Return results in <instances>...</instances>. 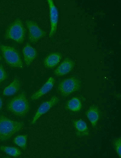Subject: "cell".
Instances as JSON below:
<instances>
[{
	"label": "cell",
	"instance_id": "cell-1",
	"mask_svg": "<svg viewBox=\"0 0 121 158\" xmlns=\"http://www.w3.org/2000/svg\"><path fill=\"white\" fill-rule=\"evenodd\" d=\"M23 122L12 120L3 115H0V141L9 139L23 128Z\"/></svg>",
	"mask_w": 121,
	"mask_h": 158
},
{
	"label": "cell",
	"instance_id": "cell-2",
	"mask_svg": "<svg viewBox=\"0 0 121 158\" xmlns=\"http://www.w3.org/2000/svg\"><path fill=\"white\" fill-rule=\"evenodd\" d=\"M7 109L16 116H25L30 109L25 93L22 92L10 100L7 104Z\"/></svg>",
	"mask_w": 121,
	"mask_h": 158
},
{
	"label": "cell",
	"instance_id": "cell-3",
	"mask_svg": "<svg viewBox=\"0 0 121 158\" xmlns=\"http://www.w3.org/2000/svg\"><path fill=\"white\" fill-rule=\"evenodd\" d=\"M0 49L6 62L10 67L22 68L23 64L20 54L14 47L1 44Z\"/></svg>",
	"mask_w": 121,
	"mask_h": 158
},
{
	"label": "cell",
	"instance_id": "cell-4",
	"mask_svg": "<svg viewBox=\"0 0 121 158\" xmlns=\"http://www.w3.org/2000/svg\"><path fill=\"white\" fill-rule=\"evenodd\" d=\"M25 30L21 21L19 19L15 20L6 30L5 38L21 43L24 40Z\"/></svg>",
	"mask_w": 121,
	"mask_h": 158
},
{
	"label": "cell",
	"instance_id": "cell-5",
	"mask_svg": "<svg viewBox=\"0 0 121 158\" xmlns=\"http://www.w3.org/2000/svg\"><path fill=\"white\" fill-rule=\"evenodd\" d=\"M81 87V82L79 79L70 77L61 81L58 84L57 90L61 96L67 97L78 91Z\"/></svg>",
	"mask_w": 121,
	"mask_h": 158
},
{
	"label": "cell",
	"instance_id": "cell-6",
	"mask_svg": "<svg viewBox=\"0 0 121 158\" xmlns=\"http://www.w3.org/2000/svg\"><path fill=\"white\" fill-rule=\"evenodd\" d=\"M28 30V39L31 43H35L46 35V33L32 20H27L26 22Z\"/></svg>",
	"mask_w": 121,
	"mask_h": 158
},
{
	"label": "cell",
	"instance_id": "cell-7",
	"mask_svg": "<svg viewBox=\"0 0 121 158\" xmlns=\"http://www.w3.org/2000/svg\"><path fill=\"white\" fill-rule=\"evenodd\" d=\"M59 101V98L56 96H54L49 100L43 102L38 108L31 120V124H34L41 116L48 111Z\"/></svg>",
	"mask_w": 121,
	"mask_h": 158
},
{
	"label": "cell",
	"instance_id": "cell-8",
	"mask_svg": "<svg viewBox=\"0 0 121 158\" xmlns=\"http://www.w3.org/2000/svg\"><path fill=\"white\" fill-rule=\"evenodd\" d=\"M49 9L51 29L49 36L51 37L55 33L58 19L57 9L52 0H47Z\"/></svg>",
	"mask_w": 121,
	"mask_h": 158
},
{
	"label": "cell",
	"instance_id": "cell-9",
	"mask_svg": "<svg viewBox=\"0 0 121 158\" xmlns=\"http://www.w3.org/2000/svg\"><path fill=\"white\" fill-rule=\"evenodd\" d=\"M74 62L69 58H65L54 71V74L57 76H61L67 74L74 68Z\"/></svg>",
	"mask_w": 121,
	"mask_h": 158
},
{
	"label": "cell",
	"instance_id": "cell-10",
	"mask_svg": "<svg viewBox=\"0 0 121 158\" xmlns=\"http://www.w3.org/2000/svg\"><path fill=\"white\" fill-rule=\"evenodd\" d=\"M54 83V78L52 77H49L43 85L31 95V99L37 100L47 94L52 89Z\"/></svg>",
	"mask_w": 121,
	"mask_h": 158
},
{
	"label": "cell",
	"instance_id": "cell-11",
	"mask_svg": "<svg viewBox=\"0 0 121 158\" xmlns=\"http://www.w3.org/2000/svg\"><path fill=\"white\" fill-rule=\"evenodd\" d=\"M22 52L25 64L27 66L30 65L37 57L36 49L27 43L23 47Z\"/></svg>",
	"mask_w": 121,
	"mask_h": 158
},
{
	"label": "cell",
	"instance_id": "cell-12",
	"mask_svg": "<svg viewBox=\"0 0 121 158\" xmlns=\"http://www.w3.org/2000/svg\"><path fill=\"white\" fill-rule=\"evenodd\" d=\"M62 57V55L60 53L54 52L51 53L44 59V65L47 68H53L59 63Z\"/></svg>",
	"mask_w": 121,
	"mask_h": 158
},
{
	"label": "cell",
	"instance_id": "cell-13",
	"mask_svg": "<svg viewBox=\"0 0 121 158\" xmlns=\"http://www.w3.org/2000/svg\"><path fill=\"white\" fill-rule=\"evenodd\" d=\"M76 134L78 137H82L88 136L89 132L87 125L83 120L77 119L73 122Z\"/></svg>",
	"mask_w": 121,
	"mask_h": 158
},
{
	"label": "cell",
	"instance_id": "cell-14",
	"mask_svg": "<svg viewBox=\"0 0 121 158\" xmlns=\"http://www.w3.org/2000/svg\"><path fill=\"white\" fill-rule=\"evenodd\" d=\"M86 115L93 127H95L100 117V112L98 108L93 105L91 106L87 111Z\"/></svg>",
	"mask_w": 121,
	"mask_h": 158
},
{
	"label": "cell",
	"instance_id": "cell-15",
	"mask_svg": "<svg viewBox=\"0 0 121 158\" xmlns=\"http://www.w3.org/2000/svg\"><path fill=\"white\" fill-rule=\"evenodd\" d=\"M21 87V83L20 80L18 78L16 77L5 88L3 94L6 96L13 95L18 91Z\"/></svg>",
	"mask_w": 121,
	"mask_h": 158
},
{
	"label": "cell",
	"instance_id": "cell-16",
	"mask_svg": "<svg viewBox=\"0 0 121 158\" xmlns=\"http://www.w3.org/2000/svg\"><path fill=\"white\" fill-rule=\"evenodd\" d=\"M82 107V104L80 100L76 97H73L69 100L66 105L67 109L73 112L79 111Z\"/></svg>",
	"mask_w": 121,
	"mask_h": 158
},
{
	"label": "cell",
	"instance_id": "cell-17",
	"mask_svg": "<svg viewBox=\"0 0 121 158\" xmlns=\"http://www.w3.org/2000/svg\"><path fill=\"white\" fill-rule=\"evenodd\" d=\"M0 150L14 157H18L21 154V151L15 147L2 146H0Z\"/></svg>",
	"mask_w": 121,
	"mask_h": 158
},
{
	"label": "cell",
	"instance_id": "cell-18",
	"mask_svg": "<svg viewBox=\"0 0 121 158\" xmlns=\"http://www.w3.org/2000/svg\"><path fill=\"white\" fill-rule=\"evenodd\" d=\"M27 136L26 135H18L15 137L13 141L17 146L24 150L27 147Z\"/></svg>",
	"mask_w": 121,
	"mask_h": 158
},
{
	"label": "cell",
	"instance_id": "cell-19",
	"mask_svg": "<svg viewBox=\"0 0 121 158\" xmlns=\"http://www.w3.org/2000/svg\"><path fill=\"white\" fill-rule=\"evenodd\" d=\"M113 146L118 156L121 158V138L120 137L114 139L113 142Z\"/></svg>",
	"mask_w": 121,
	"mask_h": 158
},
{
	"label": "cell",
	"instance_id": "cell-20",
	"mask_svg": "<svg viewBox=\"0 0 121 158\" xmlns=\"http://www.w3.org/2000/svg\"><path fill=\"white\" fill-rule=\"evenodd\" d=\"M8 74L5 70L3 66L0 65V84L7 79Z\"/></svg>",
	"mask_w": 121,
	"mask_h": 158
},
{
	"label": "cell",
	"instance_id": "cell-21",
	"mask_svg": "<svg viewBox=\"0 0 121 158\" xmlns=\"http://www.w3.org/2000/svg\"><path fill=\"white\" fill-rule=\"evenodd\" d=\"M3 105L2 101L1 98L0 97V111L2 109Z\"/></svg>",
	"mask_w": 121,
	"mask_h": 158
},
{
	"label": "cell",
	"instance_id": "cell-22",
	"mask_svg": "<svg viewBox=\"0 0 121 158\" xmlns=\"http://www.w3.org/2000/svg\"><path fill=\"white\" fill-rule=\"evenodd\" d=\"M2 60V58H1V56L0 55V60Z\"/></svg>",
	"mask_w": 121,
	"mask_h": 158
}]
</instances>
